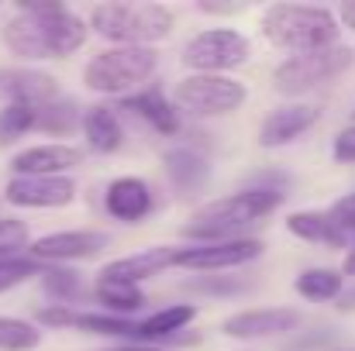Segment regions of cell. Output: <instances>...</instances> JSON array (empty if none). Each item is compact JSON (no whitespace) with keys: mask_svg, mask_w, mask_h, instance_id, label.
Wrapping results in <instances>:
<instances>
[{"mask_svg":"<svg viewBox=\"0 0 355 351\" xmlns=\"http://www.w3.org/2000/svg\"><path fill=\"white\" fill-rule=\"evenodd\" d=\"M283 207V193L272 186H252V190H238L221 200L204 204L200 210H193L190 224H183V237L193 244H207V241H232L245 237V228L269 221L276 210Z\"/></svg>","mask_w":355,"mask_h":351,"instance_id":"6da1fadb","label":"cell"},{"mask_svg":"<svg viewBox=\"0 0 355 351\" xmlns=\"http://www.w3.org/2000/svg\"><path fill=\"white\" fill-rule=\"evenodd\" d=\"M259 31L272 48H283L293 55L338 45V35H342L335 10L314 7V3H272L266 7Z\"/></svg>","mask_w":355,"mask_h":351,"instance_id":"7a4b0ae2","label":"cell"},{"mask_svg":"<svg viewBox=\"0 0 355 351\" xmlns=\"http://www.w3.org/2000/svg\"><path fill=\"white\" fill-rule=\"evenodd\" d=\"M90 31L107 38L111 45H145L155 48V42L169 38L176 28V10L166 3H97L87 21Z\"/></svg>","mask_w":355,"mask_h":351,"instance_id":"3957f363","label":"cell"},{"mask_svg":"<svg viewBox=\"0 0 355 351\" xmlns=\"http://www.w3.org/2000/svg\"><path fill=\"white\" fill-rule=\"evenodd\" d=\"M159 69V52L145 45H111L101 48L83 66V87L104 97H128L135 87L152 80Z\"/></svg>","mask_w":355,"mask_h":351,"instance_id":"277c9868","label":"cell"},{"mask_svg":"<svg viewBox=\"0 0 355 351\" xmlns=\"http://www.w3.org/2000/svg\"><path fill=\"white\" fill-rule=\"evenodd\" d=\"M352 48L349 45H328L318 52H304V55H290L286 62H279L272 69V90L283 97H300L311 93L331 80H338L349 66H352Z\"/></svg>","mask_w":355,"mask_h":351,"instance_id":"5b68a950","label":"cell"},{"mask_svg":"<svg viewBox=\"0 0 355 351\" xmlns=\"http://www.w3.org/2000/svg\"><path fill=\"white\" fill-rule=\"evenodd\" d=\"M248 100V87L235 76H207L190 73L173 90V107L193 117H225Z\"/></svg>","mask_w":355,"mask_h":351,"instance_id":"8992f818","label":"cell"},{"mask_svg":"<svg viewBox=\"0 0 355 351\" xmlns=\"http://www.w3.org/2000/svg\"><path fill=\"white\" fill-rule=\"evenodd\" d=\"M248 59H252V42L232 28H207L193 35L180 55V62L190 73H207V76H228Z\"/></svg>","mask_w":355,"mask_h":351,"instance_id":"52a82bcc","label":"cell"},{"mask_svg":"<svg viewBox=\"0 0 355 351\" xmlns=\"http://www.w3.org/2000/svg\"><path fill=\"white\" fill-rule=\"evenodd\" d=\"M266 251L259 237H232V241H207V244H180L176 251V269H193V272H221L255 262Z\"/></svg>","mask_w":355,"mask_h":351,"instance_id":"ba28073f","label":"cell"},{"mask_svg":"<svg viewBox=\"0 0 355 351\" xmlns=\"http://www.w3.org/2000/svg\"><path fill=\"white\" fill-rule=\"evenodd\" d=\"M3 200L24 210H59L76 200L73 176H14L3 186Z\"/></svg>","mask_w":355,"mask_h":351,"instance_id":"9c48e42d","label":"cell"},{"mask_svg":"<svg viewBox=\"0 0 355 351\" xmlns=\"http://www.w3.org/2000/svg\"><path fill=\"white\" fill-rule=\"evenodd\" d=\"M31 7H35V14L42 21L49 59H66V55H73V52H80L87 45L90 28L80 14H73L62 3H42V0H31Z\"/></svg>","mask_w":355,"mask_h":351,"instance_id":"30bf717a","label":"cell"},{"mask_svg":"<svg viewBox=\"0 0 355 351\" xmlns=\"http://www.w3.org/2000/svg\"><path fill=\"white\" fill-rule=\"evenodd\" d=\"M107 234L104 231H55L45 234V237H35L28 244V258L31 262H83V258H94L107 248Z\"/></svg>","mask_w":355,"mask_h":351,"instance_id":"8fae6325","label":"cell"},{"mask_svg":"<svg viewBox=\"0 0 355 351\" xmlns=\"http://www.w3.org/2000/svg\"><path fill=\"white\" fill-rule=\"evenodd\" d=\"M0 42H3V48H7L14 59H21V62H42V59H49L45 31H42V21H38L31 0H21L17 10L3 21Z\"/></svg>","mask_w":355,"mask_h":351,"instance_id":"7c38bea8","label":"cell"},{"mask_svg":"<svg viewBox=\"0 0 355 351\" xmlns=\"http://www.w3.org/2000/svg\"><path fill=\"white\" fill-rule=\"evenodd\" d=\"M59 97V80L52 73L31 69V66H7L0 69V104H24L42 107Z\"/></svg>","mask_w":355,"mask_h":351,"instance_id":"4fadbf2b","label":"cell"},{"mask_svg":"<svg viewBox=\"0 0 355 351\" xmlns=\"http://www.w3.org/2000/svg\"><path fill=\"white\" fill-rule=\"evenodd\" d=\"M297 324H300V314L293 307H259V310H241V314L225 317L221 331L238 341H262V338L286 334Z\"/></svg>","mask_w":355,"mask_h":351,"instance_id":"5bb4252c","label":"cell"},{"mask_svg":"<svg viewBox=\"0 0 355 351\" xmlns=\"http://www.w3.org/2000/svg\"><path fill=\"white\" fill-rule=\"evenodd\" d=\"M80 162H83V148L62 145V141H45V145H31V148L17 152L10 159V172L14 176H66Z\"/></svg>","mask_w":355,"mask_h":351,"instance_id":"9a60e30c","label":"cell"},{"mask_svg":"<svg viewBox=\"0 0 355 351\" xmlns=\"http://www.w3.org/2000/svg\"><path fill=\"white\" fill-rule=\"evenodd\" d=\"M176 251H180V244H155V248H145V251H135V255H124V258H111L97 272V279H114V282L138 286V282L173 269L176 265Z\"/></svg>","mask_w":355,"mask_h":351,"instance_id":"2e32d148","label":"cell"},{"mask_svg":"<svg viewBox=\"0 0 355 351\" xmlns=\"http://www.w3.org/2000/svg\"><path fill=\"white\" fill-rule=\"evenodd\" d=\"M321 117V107L314 104H283L276 111H269L266 120L259 124V145L262 148H283L290 141H297L300 134H307Z\"/></svg>","mask_w":355,"mask_h":351,"instance_id":"e0dca14e","label":"cell"},{"mask_svg":"<svg viewBox=\"0 0 355 351\" xmlns=\"http://www.w3.org/2000/svg\"><path fill=\"white\" fill-rule=\"evenodd\" d=\"M155 207V197L148 190L145 179L138 176H118L114 183H107L104 190V210L114 217V221H124V224H141Z\"/></svg>","mask_w":355,"mask_h":351,"instance_id":"ac0fdd59","label":"cell"},{"mask_svg":"<svg viewBox=\"0 0 355 351\" xmlns=\"http://www.w3.org/2000/svg\"><path fill=\"white\" fill-rule=\"evenodd\" d=\"M124 111H131L135 117H141L148 127H155L159 134H176L180 131V111L173 107V100L159 90V87H148V90H138V93H128L121 100Z\"/></svg>","mask_w":355,"mask_h":351,"instance_id":"d6986e66","label":"cell"},{"mask_svg":"<svg viewBox=\"0 0 355 351\" xmlns=\"http://www.w3.org/2000/svg\"><path fill=\"white\" fill-rule=\"evenodd\" d=\"M162 169H166V176L176 190H200L211 176V162L197 148H187V145L169 148L162 155Z\"/></svg>","mask_w":355,"mask_h":351,"instance_id":"ffe728a7","label":"cell"},{"mask_svg":"<svg viewBox=\"0 0 355 351\" xmlns=\"http://www.w3.org/2000/svg\"><path fill=\"white\" fill-rule=\"evenodd\" d=\"M80 127H83V138L94 152L101 155H114L124 145V127H121L118 114L111 107H90L87 114L80 117Z\"/></svg>","mask_w":355,"mask_h":351,"instance_id":"44dd1931","label":"cell"},{"mask_svg":"<svg viewBox=\"0 0 355 351\" xmlns=\"http://www.w3.org/2000/svg\"><path fill=\"white\" fill-rule=\"evenodd\" d=\"M286 231L293 237H300V241H311V244H328V248H345L349 244V237L338 231L328 221V214H321V210H297V214H290L286 217Z\"/></svg>","mask_w":355,"mask_h":351,"instance_id":"7402d4cb","label":"cell"},{"mask_svg":"<svg viewBox=\"0 0 355 351\" xmlns=\"http://www.w3.org/2000/svg\"><path fill=\"white\" fill-rule=\"evenodd\" d=\"M193 317H197V307H190V303H176V307L155 310L148 321H141V324H138V341L173 338L176 331H183L187 324H193Z\"/></svg>","mask_w":355,"mask_h":351,"instance_id":"603a6c76","label":"cell"},{"mask_svg":"<svg viewBox=\"0 0 355 351\" xmlns=\"http://www.w3.org/2000/svg\"><path fill=\"white\" fill-rule=\"evenodd\" d=\"M297 293L311 303H328L345 293V276L338 269H304L297 276Z\"/></svg>","mask_w":355,"mask_h":351,"instance_id":"cb8c5ba5","label":"cell"},{"mask_svg":"<svg viewBox=\"0 0 355 351\" xmlns=\"http://www.w3.org/2000/svg\"><path fill=\"white\" fill-rule=\"evenodd\" d=\"M97 300L107 307V314L114 317H128V314H138L145 307V293L141 286H131V282H114V279H97L94 286Z\"/></svg>","mask_w":355,"mask_h":351,"instance_id":"d4e9b609","label":"cell"},{"mask_svg":"<svg viewBox=\"0 0 355 351\" xmlns=\"http://www.w3.org/2000/svg\"><path fill=\"white\" fill-rule=\"evenodd\" d=\"M76 124H80V107L76 100H66L62 93L35 111V131H45V134H69Z\"/></svg>","mask_w":355,"mask_h":351,"instance_id":"484cf974","label":"cell"},{"mask_svg":"<svg viewBox=\"0 0 355 351\" xmlns=\"http://www.w3.org/2000/svg\"><path fill=\"white\" fill-rule=\"evenodd\" d=\"M73 327L87 334H101V338H138V324L114 314H76Z\"/></svg>","mask_w":355,"mask_h":351,"instance_id":"4316f807","label":"cell"},{"mask_svg":"<svg viewBox=\"0 0 355 351\" xmlns=\"http://www.w3.org/2000/svg\"><path fill=\"white\" fill-rule=\"evenodd\" d=\"M42 345V331L21 317H0V351H35Z\"/></svg>","mask_w":355,"mask_h":351,"instance_id":"83f0119b","label":"cell"},{"mask_svg":"<svg viewBox=\"0 0 355 351\" xmlns=\"http://www.w3.org/2000/svg\"><path fill=\"white\" fill-rule=\"evenodd\" d=\"M35 111L38 107H24V104L0 107V145H10V141L24 138L28 131H35Z\"/></svg>","mask_w":355,"mask_h":351,"instance_id":"f1b7e54d","label":"cell"},{"mask_svg":"<svg viewBox=\"0 0 355 351\" xmlns=\"http://www.w3.org/2000/svg\"><path fill=\"white\" fill-rule=\"evenodd\" d=\"M31 244V231L17 217H0V258H17L21 248Z\"/></svg>","mask_w":355,"mask_h":351,"instance_id":"f546056e","label":"cell"},{"mask_svg":"<svg viewBox=\"0 0 355 351\" xmlns=\"http://www.w3.org/2000/svg\"><path fill=\"white\" fill-rule=\"evenodd\" d=\"M31 276H42V265H38V262L21 258V255H17V258H0V293H7V289L28 282Z\"/></svg>","mask_w":355,"mask_h":351,"instance_id":"4dcf8cb0","label":"cell"},{"mask_svg":"<svg viewBox=\"0 0 355 351\" xmlns=\"http://www.w3.org/2000/svg\"><path fill=\"white\" fill-rule=\"evenodd\" d=\"M42 286L49 296L69 300L73 293H80V276L73 269H42Z\"/></svg>","mask_w":355,"mask_h":351,"instance_id":"1f68e13d","label":"cell"},{"mask_svg":"<svg viewBox=\"0 0 355 351\" xmlns=\"http://www.w3.org/2000/svg\"><path fill=\"white\" fill-rule=\"evenodd\" d=\"M324 214H328V221H331L338 231L345 234V237H349V234H355V193L342 197V200H335Z\"/></svg>","mask_w":355,"mask_h":351,"instance_id":"d6a6232c","label":"cell"},{"mask_svg":"<svg viewBox=\"0 0 355 351\" xmlns=\"http://www.w3.org/2000/svg\"><path fill=\"white\" fill-rule=\"evenodd\" d=\"M35 321L38 324H45V327H73V321H76V310L73 307H66V303H52V307H42V310H35Z\"/></svg>","mask_w":355,"mask_h":351,"instance_id":"836d02e7","label":"cell"},{"mask_svg":"<svg viewBox=\"0 0 355 351\" xmlns=\"http://www.w3.org/2000/svg\"><path fill=\"white\" fill-rule=\"evenodd\" d=\"M331 152H335V159H338V162H349V165H352L355 162V124H349V127H342V131H338V138H335V148H331Z\"/></svg>","mask_w":355,"mask_h":351,"instance_id":"e575fe53","label":"cell"},{"mask_svg":"<svg viewBox=\"0 0 355 351\" xmlns=\"http://www.w3.org/2000/svg\"><path fill=\"white\" fill-rule=\"evenodd\" d=\"M335 21H338V28H349V31H355V0H345V3L338 7Z\"/></svg>","mask_w":355,"mask_h":351,"instance_id":"d590c367","label":"cell"},{"mask_svg":"<svg viewBox=\"0 0 355 351\" xmlns=\"http://www.w3.org/2000/svg\"><path fill=\"white\" fill-rule=\"evenodd\" d=\"M338 272H342V276H355V244L349 248V255H345V262H342Z\"/></svg>","mask_w":355,"mask_h":351,"instance_id":"8d00e7d4","label":"cell"},{"mask_svg":"<svg viewBox=\"0 0 355 351\" xmlns=\"http://www.w3.org/2000/svg\"><path fill=\"white\" fill-rule=\"evenodd\" d=\"M338 310H355V289H352V293H342V296H338Z\"/></svg>","mask_w":355,"mask_h":351,"instance_id":"74e56055","label":"cell"},{"mask_svg":"<svg viewBox=\"0 0 355 351\" xmlns=\"http://www.w3.org/2000/svg\"><path fill=\"white\" fill-rule=\"evenodd\" d=\"M114 351H166V348H148V345H124V348H114Z\"/></svg>","mask_w":355,"mask_h":351,"instance_id":"f35d334b","label":"cell"},{"mask_svg":"<svg viewBox=\"0 0 355 351\" xmlns=\"http://www.w3.org/2000/svg\"><path fill=\"white\" fill-rule=\"evenodd\" d=\"M352 117H355V111H352Z\"/></svg>","mask_w":355,"mask_h":351,"instance_id":"ab89813d","label":"cell"}]
</instances>
